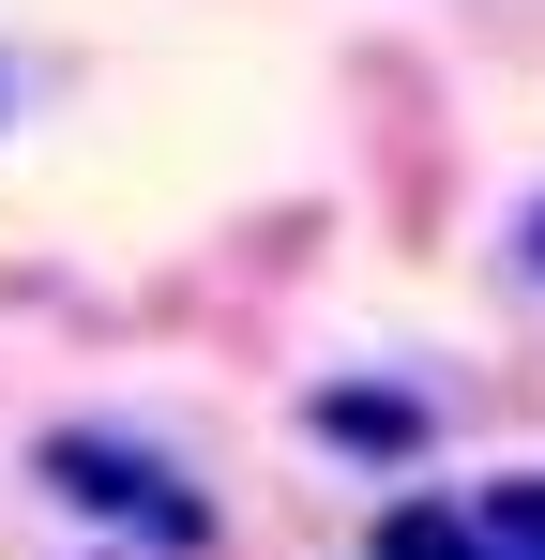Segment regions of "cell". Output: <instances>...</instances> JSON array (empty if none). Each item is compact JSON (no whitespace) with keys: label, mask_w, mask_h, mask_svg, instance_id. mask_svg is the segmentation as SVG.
Segmentation results:
<instances>
[{"label":"cell","mask_w":545,"mask_h":560,"mask_svg":"<svg viewBox=\"0 0 545 560\" xmlns=\"http://www.w3.org/2000/svg\"><path fill=\"white\" fill-rule=\"evenodd\" d=\"M379 560H500V530H485L469 500H394V515H379Z\"/></svg>","instance_id":"7a4b0ae2"},{"label":"cell","mask_w":545,"mask_h":560,"mask_svg":"<svg viewBox=\"0 0 545 560\" xmlns=\"http://www.w3.org/2000/svg\"><path fill=\"white\" fill-rule=\"evenodd\" d=\"M515 258H531V288H545V197H531V228H515Z\"/></svg>","instance_id":"5b68a950"},{"label":"cell","mask_w":545,"mask_h":560,"mask_svg":"<svg viewBox=\"0 0 545 560\" xmlns=\"http://www.w3.org/2000/svg\"><path fill=\"white\" fill-rule=\"evenodd\" d=\"M318 440H334V455H409L425 409H409V394H318Z\"/></svg>","instance_id":"3957f363"},{"label":"cell","mask_w":545,"mask_h":560,"mask_svg":"<svg viewBox=\"0 0 545 560\" xmlns=\"http://www.w3.org/2000/svg\"><path fill=\"white\" fill-rule=\"evenodd\" d=\"M46 485H61V500H77V515H106V530H137V546H212V500H197V485H182L167 455H152V440H106V424H61V440H46Z\"/></svg>","instance_id":"6da1fadb"},{"label":"cell","mask_w":545,"mask_h":560,"mask_svg":"<svg viewBox=\"0 0 545 560\" xmlns=\"http://www.w3.org/2000/svg\"><path fill=\"white\" fill-rule=\"evenodd\" d=\"M469 515L500 530V560H545V469H500V485H469Z\"/></svg>","instance_id":"277c9868"}]
</instances>
